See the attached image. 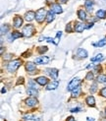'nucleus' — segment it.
<instances>
[{"label": "nucleus", "instance_id": "f257e3e1", "mask_svg": "<svg viewBox=\"0 0 106 121\" xmlns=\"http://www.w3.org/2000/svg\"><path fill=\"white\" fill-rule=\"evenodd\" d=\"M46 16H47V13H46V11L44 10V8H40V9H38L37 11V13H35V19H37V21L39 24H41L44 21Z\"/></svg>", "mask_w": 106, "mask_h": 121}, {"label": "nucleus", "instance_id": "f03ea898", "mask_svg": "<svg viewBox=\"0 0 106 121\" xmlns=\"http://www.w3.org/2000/svg\"><path fill=\"white\" fill-rule=\"evenodd\" d=\"M22 64V61L20 59H16V60H13V61H11L8 66H7V69L9 72H15L16 70H18V68L21 66Z\"/></svg>", "mask_w": 106, "mask_h": 121}, {"label": "nucleus", "instance_id": "7ed1b4c3", "mask_svg": "<svg viewBox=\"0 0 106 121\" xmlns=\"http://www.w3.org/2000/svg\"><path fill=\"white\" fill-rule=\"evenodd\" d=\"M33 34H34V28L33 25H27L23 29V35L27 38H31Z\"/></svg>", "mask_w": 106, "mask_h": 121}, {"label": "nucleus", "instance_id": "20e7f679", "mask_svg": "<svg viewBox=\"0 0 106 121\" xmlns=\"http://www.w3.org/2000/svg\"><path fill=\"white\" fill-rule=\"evenodd\" d=\"M80 83H81V80L80 79H78V78H74V79L70 82V84L68 85V91H72L76 88V87H78L79 85H80Z\"/></svg>", "mask_w": 106, "mask_h": 121}, {"label": "nucleus", "instance_id": "39448f33", "mask_svg": "<svg viewBox=\"0 0 106 121\" xmlns=\"http://www.w3.org/2000/svg\"><path fill=\"white\" fill-rule=\"evenodd\" d=\"M26 70L29 72V73L33 74V73H35V71H37V65H35L34 63H33V62H27Z\"/></svg>", "mask_w": 106, "mask_h": 121}, {"label": "nucleus", "instance_id": "423d86ee", "mask_svg": "<svg viewBox=\"0 0 106 121\" xmlns=\"http://www.w3.org/2000/svg\"><path fill=\"white\" fill-rule=\"evenodd\" d=\"M34 62L37 64H46V63L49 62V57H47V56H40V57L35 58Z\"/></svg>", "mask_w": 106, "mask_h": 121}, {"label": "nucleus", "instance_id": "0eeeda50", "mask_svg": "<svg viewBox=\"0 0 106 121\" xmlns=\"http://www.w3.org/2000/svg\"><path fill=\"white\" fill-rule=\"evenodd\" d=\"M46 72L50 75V77L52 78V79L56 80L58 78V70L57 69H55V68H49V69L46 70Z\"/></svg>", "mask_w": 106, "mask_h": 121}, {"label": "nucleus", "instance_id": "6e6552de", "mask_svg": "<svg viewBox=\"0 0 106 121\" xmlns=\"http://www.w3.org/2000/svg\"><path fill=\"white\" fill-rule=\"evenodd\" d=\"M51 11H53L55 14H61L63 12V9L59 4H52L51 5Z\"/></svg>", "mask_w": 106, "mask_h": 121}, {"label": "nucleus", "instance_id": "1a4fd4ad", "mask_svg": "<svg viewBox=\"0 0 106 121\" xmlns=\"http://www.w3.org/2000/svg\"><path fill=\"white\" fill-rule=\"evenodd\" d=\"M37 99H35V98H29V99H26V104H27V105H29V106H34V105H37Z\"/></svg>", "mask_w": 106, "mask_h": 121}, {"label": "nucleus", "instance_id": "9d476101", "mask_svg": "<svg viewBox=\"0 0 106 121\" xmlns=\"http://www.w3.org/2000/svg\"><path fill=\"white\" fill-rule=\"evenodd\" d=\"M23 25V19L20 16H16L15 19H14V27L15 28H21Z\"/></svg>", "mask_w": 106, "mask_h": 121}, {"label": "nucleus", "instance_id": "9b49d317", "mask_svg": "<svg viewBox=\"0 0 106 121\" xmlns=\"http://www.w3.org/2000/svg\"><path fill=\"white\" fill-rule=\"evenodd\" d=\"M35 82L38 83L40 86H45V85L48 84V79L45 77H38L35 79Z\"/></svg>", "mask_w": 106, "mask_h": 121}, {"label": "nucleus", "instance_id": "f8f14e48", "mask_svg": "<svg viewBox=\"0 0 106 121\" xmlns=\"http://www.w3.org/2000/svg\"><path fill=\"white\" fill-rule=\"evenodd\" d=\"M34 18H35V13L33 11L28 12V13H26V15H25V20L28 22H32Z\"/></svg>", "mask_w": 106, "mask_h": 121}, {"label": "nucleus", "instance_id": "ddd939ff", "mask_svg": "<svg viewBox=\"0 0 106 121\" xmlns=\"http://www.w3.org/2000/svg\"><path fill=\"white\" fill-rule=\"evenodd\" d=\"M85 29H86V27H85V25L82 23H76V25H75V32L82 33V32H84Z\"/></svg>", "mask_w": 106, "mask_h": 121}, {"label": "nucleus", "instance_id": "4468645a", "mask_svg": "<svg viewBox=\"0 0 106 121\" xmlns=\"http://www.w3.org/2000/svg\"><path fill=\"white\" fill-rule=\"evenodd\" d=\"M58 85H59L58 81H53L52 83H50V84H48V85H47L46 90H48V91H51V90H55V89H57Z\"/></svg>", "mask_w": 106, "mask_h": 121}, {"label": "nucleus", "instance_id": "2eb2a0df", "mask_svg": "<svg viewBox=\"0 0 106 121\" xmlns=\"http://www.w3.org/2000/svg\"><path fill=\"white\" fill-rule=\"evenodd\" d=\"M81 95V86L79 85L78 87H76L73 91H72V98H77Z\"/></svg>", "mask_w": 106, "mask_h": 121}, {"label": "nucleus", "instance_id": "dca6fc26", "mask_svg": "<svg viewBox=\"0 0 106 121\" xmlns=\"http://www.w3.org/2000/svg\"><path fill=\"white\" fill-rule=\"evenodd\" d=\"M86 101L87 105H90V106H94V105H95V99H94V98H93L92 95L87 96Z\"/></svg>", "mask_w": 106, "mask_h": 121}, {"label": "nucleus", "instance_id": "f3484780", "mask_svg": "<svg viewBox=\"0 0 106 121\" xmlns=\"http://www.w3.org/2000/svg\"><path fill=\"white\" fill-rule=\"evenodd\" d=\"M54 12L53 11H49L48 13H47V16H46V21H47V23H51L53 20H54V18H55V16H54Z\"/></svg>", "mask_w": 106, "mask_h": 121}, {"label": "nucleus", "instance_id": "a211bd4d", "mask_svg": "<svg viewBox=\"0 0 106 121\" xmlns=\"http://www.w3.org/2000/svg\"><path fill=\"white\" fill-rule=\"evenodd\" d=\"M23 34H21V33H19V32H13L11 34V35H10V40H14V39H18V38H22L23 37Z\"/></svg>", "mask_w": 106, "mask_h": 121}, {"label": "nucleus", "instance_id": "6ab92c4d", "mask_svg": "<svg viewBox=\"0 0 106 121\" xmlns=\"http://www.w3.org/2000/svg\"><path fill=\"white\" fill-rule=\"evenodd\" d=\"M78 55L81 58H86L87 57V51L86 49H82V48H79L78 49Z\"/></svg>", "mask_w": 106, "mask_h": 121}, {"label": "nucleus", "instance_id": "aec40b11", "mask_svg": "<svg viewBox=\"0 0 106 121\" xmlns=\"http://www.w3.org/2000/svg\"><path fill=\"white\" fill-rule=\"evenodd\" d=\"M27 93H28L29 95H33V96L37 95V94H38L37 90V89H34V88H28Z\"/></svg>", "mask_w": 106, "mask_h": 121}, {"label": "nucleus", "instance_id": "412c9836", "mask_svg": "<svg viewBox=\"0 0 106 121\" xmlns=\"http://www.w3.org/2000/svg\"><path fill=\"white\" fill-rule=\"evenodd\" d=\"M78 16H79V18L81 20H82V21H85V20H86V13L84 11V10H79L78 11Z\"/></svg>", "mask_w": 106, "mask_h": 121}, {"label": "nucleus", "instance_id": "4be33fe9", "mask_svg": "<svg viewBox=\"0 0 106 121\" xmlns=\"http://www.w3.org/2000/svg\"><path fill=\"white\" fill-rule=\"evenodd\" d=\"M85 6H86V8L87 11H91L92 10V6H93V3L91 0H86V2H85Z\"/></svg>", "mask_w": 106, "mask_h": 121}, {"label": "nucleus", "instance_id": "5701e85b", "mask_svg": "<svg viewBox=\"0 0 106 121\" xmlns=\"http://www.w3.org/2000/svg\"><path fill=\"white\" fill-rule=\"evenodd\" d=\"M103 60V55L102 54H97V56L91 58V62H100Z\"/></svg>", "mask_w": 106, "mask_h": 121}, {"label": "nucleus", "instance_id": "b1692460", "mask_svg": "<svg viewBox=\"0 0 106 121\" xmlns=\"http://www.w3.org/2000/svg\"><path fill=\"white\" fill-rule=\"evenodd\" d=\"M96 16L98 18H100V19H104V18L106 17V12L104 10H98L96 12Z\"/></svg>", "mask_w": 106, "mask_h": 121}, {"label": "nucleus", "instance_id": "393cba45", "mask_svg": "<svg viewBox=\"0 0 106 121\" xmlns=\"http://www.w3.org/2000/svg\"><path fill=\"white\" fill-rule=\"evenodd\" d=\"M106 44V38L105 39H102L101 40H99L97 43H93L94 46H98V47H101V46H104Z\"/></svg>", "mask_w": 106, "mask_h": 121}, {"label": "nucleus", "instance_id": "a878e982", "mask_svg": "<svg viewBox=\"0 0 106 121\" xmlns=\"http://www.w3.org/2000/svg\"><path fill=\"white\" fill-rule=\"evenodd\" d=\"M97 82H99V83H105L106 84V76L105 75H98Z\"/></svg>", "mask_w": 106, "mask_h": 121}, {"label": "nucleus", "instance_id": "bb28decb", "mask_svg": "<svg viewBox=\"0 0 106 121\" xmlns=\"http://www.w3.org/2000/svg\"><path fill=\"white\" fill-rule=\"evenodd\" d=\"M47 46H39L38 48H37V51L40 53V54H42V53H44V52H46L47 51Z\"/></svg>", "mask_w": 106, "mask_h": 121}, {"label": "nucleus", "instance_id": "cd10ccee", "mask_svg": "<svg viewBox=\"0 0 106 121\" xmlns=\"http://www.w3.org/2000/svg\"><path fill=\"white\" fill-rule=\"evenodd\" d=\"M8 30H9V26L8 25H3L1 27V35H3L4 33L6 34V33L8 32Z\"/></svg>", "mask_w": 106, "mask_h": 121}, {"label": "nucleus", "instance_id": "c85d7f7f", "mask_svg": "<svg viewBox=\"0 0 106 121\" xmlns=\"http://www.w3.org/2000/svg\"><path fill=\"white\" fill-rule=\"evenodd\" d=\"M86 80H93V73L88 72V73L86 74Z\"/></svg>", "mask_w": 106, "mask_h": 121}, {"label": "nucleus", "instance_id": "c756f323", "mask_svg": "<svg viewBox=\"0 0 106 121\" xmlns=\"http://www.w3.org/2000/svg\"><path fill=\"white\" fill-rule=\"evenodd\" d=\"M29 88H34V89H37V86H35V84H34V82H33V80H29Z\"/></svg>", "mask_w": 106, "mask_h": 121}, {"label": "nucleus", "instance_id": "7c9ffc66", "mask_svg": "<svg viewBox=\"0 0 106 121\" xmlns=\"http://www.w3.org/2000/svg\"><path fill=\"white\" fill-rule=\"evenodd\" d=\"M33 118H34V116L31 115V114H29V115H25V116H24V119H26V120H32V119H33Z\"/></svg>", "mask_w": 106, "mask_h": 121}, {"label": "nucleus", "instance_id": "2f4dec72", "mask_svg": "<svg viewBox=\"0 0 106 121\" xmlns=\"http://www.w3.org/2000/svg\"><path fill=\"white\" fill-rule=\"evenodd\" d=\"M100 95H101L102 96H104V98H106V87L101 90V92H100Z\"/></svg>", "mask_w": 106, "mask_h": 121}, {"label": "nucleus", "instance_id": "473e14b6", "mask_svg": "<svg viewBox=\"0 0 106 121\" xmlns=\"http://www.w3.org/2000/svg\"><path fill=\"white\" fill-rule=\"evenodd\" d=\"M96 91V84H93L92 86H91V88H90V92L91 93H94Z\"/></svg>", "mask_w": 106, "mask_h": 121}, {"label": "nucleus", "instance_id": "72a5a7b5", "mask_svg": "<svg viewBox=\"0 0 106 121\" xmlns=\"http://www.w3.org/2000/svg\"><path fill=\"white\" fill-rule=\"evenodd\" d=\"M66 31L68 33H72V29H71V24H68L67 27H66Z\"/></svg>", "mask_w": 106, "mask_h": 121}, {"label": "nucleus", "instance_id": "f704fd0d", "mask_svg": "<svg viewBox=\"0 0 106 121\" xmlns=\"http://www.w3.org/2000/svg\"><path fill=\"white\" fill-rule=\"evenodd\" d=\"M4 59L5 60H8V59H10L11 57H12V54H4Z\"/></svg>", "mask_w": 106, "mask_h": 121}, {"label": "nucleus", "instance_id": "c9c22d12", "mask_svg": "<svg viewBox=\"0 0 106 121\" xmlns=\"http://www.w3.org/2000/svg\"><path fill=\"white\" fill-rule=\"evenodd\" d=\"M24 83V78L23 77H20L19 80L17 81V85H20V84H23Z\"/></svg>", "mask_w": 106, "mask_h": 121}, {"label": "nucleus", "instance_id": "e433bc0d", "mask_svg": "<svg viewBox=\"0 0 106 121\" xmlns=\"http://www.w3.org/2000/svg\"><path fill=\"white\" fill-rule=\"evenodd\" d=\"M80 109H81L80 107H76V108H72V109H71L70 111H71V112H79Z\"/></svg>", "mask_w": 106, "mask_h": 121}, {"label": "nucleus", "instance_id": "4c0bfd02", "mask_svg": "<svg viewBox=\"0 0 106 121\" xmlns=\"http://www.w3.org/2000/svg\"><path fill=\"white\" fill-rule=\"evenodd\" d=\"M67 121H76V120H75V118H74L73 116H69V117L67 118Z\"/></svg>", "mask_w": 106, "mask_h": 121}, {"label": "nucleus", "instance_id": "58836bf2", "mask_svg": "<svg viewBox=\"0 0 106 121\" xmlns=\"http://www.w3.org/2000/svg\"><path fill=\"white\" fill-rule=\"evenodd\" d=\"M87 121H95L93 118H90V117H87Z\"/></svg>", "mask_w": 106, "mask_h": 121}, {"label": "nucleus", "instance_id": "ea45409f", "mask_svg": "<svg viewBox=\"0 0 106 121\" xmlns=\"http://www.w3.org/2000/svg\"><path fill=\"white\" fill-rule=\"evenodd\" d=\"M4 93H6V89H2V94H4Z\"/></svg>", "mask_w": 106, "mask_h": 121}, {"label": "nucleus", "instance_id": "a19ab883", "mask_svg": "<svg viewBox=\"0 0 106 121\" xmlns=\"http://www.w3.org/2000/svg\"><path fill=\"white\" fill-rule=\"evenodd\" d=\"M105 115H106V109H105Z\"/></svg>", "mask_w": 106, "mask_h": 121}]
</instances>
